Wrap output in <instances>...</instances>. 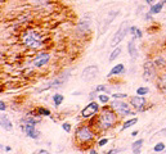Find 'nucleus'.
I'll use <instances>...</instances> for the list:
<instances>
[{"mask_svg":"<svg viewBox=\"0 0 166 154\" xmlns=\"http://www.w3.org/2000/svg\"><path fill=\"white\" fill-rule=\"evenodd\" d=\"M116 122H117V113L111 107L110 108L104 107L103 109H100L99 116L97 118V127L100 131L110 130L116 125Z\"/></svg>","mask_w":166,"mask_h":154,"instance_id":"nucleus-1","label":"nucleus"},{"mask_svg":"<svg viewBox=\"0 0 166 154\" xmlns=\"http://www.w3.org/2000/svg\"><path fill=\"white\" fill-rule=\"evenodd\" d=\"M21 38L22 42L30 49H41L44 46V38L35 30H26Z\"/></svg>","mask_w":166,"mask_h":154,"instance_id":"nucleus-2","label":"nucleus"},{"mask_svg":"<svg viewBox=\"0 0 166 154\" xmlns=\"http://www.w3.org/2000/svg\"><path fill=\"white\" fill-rule=\"evenodd\" d=\"M110 107L117 113V116H121V117H127V116L134 114V112L129 107V104L124 100H121V99H113V102L111 103Z\"/></svg>","mask_w":166,"mask_h":154,"instance_id":"nucleus-3","label":"nucleus"},{"mask_svg":"<svg viewBox=\"0 0 166 154\" xmlns=\"http://www.w3.org/2000/svg\"><path fill=\"white\" fill-rule=\"evenodd\" d=\"M75 137L79 142L81 144H88V142L93 141L94 139V132L90 130L89 126H80V127L75 131Z\"/></svg>","mask_w":166,"mask_h":154,"instance_id":"nucleus-4","label":"nucleus"},{"mask_svg":"<svg viewBox=\"0 0 166 154\" xmlns=\"http://www.w3.org/2000/svg\"><path fill=\"white\" fill-rule=\"evenodd\" d=\"M127 32H130V27H127V23H126V22H124V23H121V26L119 27V30L116 31V34L113 35V37H112L111 46L115 49L125 38V36L127 35Z\"/></svg>","mask_w":166,"mask_h":154,"instance_id":"nucleus-5","label":"nucleus"},{"mask_svg":"<svg viewBox=\"0 0 166 154\" xmlns=\"http://www.w3.org/2000/svg\"><path fill=\"white\" fill-rule=\"evenodd\" d=\"M100 112V107H99V104L97 103V102H90L86 107H85L83 111H81V113H80V116H81L83 118H90V117H94L97 113H99Z\"/></svg>","mask_w":166,"mask_h":154,"instance_id":"nucleus-6","label":"nucleus"},{"mask_svg":"<svg viewBox=\"0 0 166 154\" xmlns=\"http://www.w3.org/2000/svg\"><path fill=\"white\" fill-rule=\"evenodd\" d=\"M99 73V68L97 65H88V67H85L81 72V80L83 81H93L94 79H97V76Z\"/></svg>","mask_w":166,"mask_h":154,"instance_id":"nucleus-7","label":"nucleus"},{"mask_svg":"<svg viewBox=\"0 0 166 154\" xmlns=\"http://www.w3.org/2000/svg\"><path fill=\"white\" fill-rule=\"evenodd\" d=\"M156 64L154 62H151V60H148V62L144 63V72H143V79L146 81H152L154 77H156Z\"/></svg>","mask_w":166,"mask_h":154,"instance_id":"nucleus-8","label":"nucleus"},{"mask_svg":"<svg viewBox=\"0 0 166 154\" xmlns=\"http://www.w3.org/2000/svg\"><path fill=\"white\" fill-rule=\"evenodd\" d=\"M90 25H92V17H90L89 14H86V15H84V17L79 21L76 28H77V31L81 32V34H85L86 31H89Z\"/></svg>","mask_w":166,"mask_h":154,"instance_id":"nucleus-9","label":"nucleus"},{"mask_svg":"<svg viewBox=\"0 0 166 154\" xmlns=\"http://www.w3.org/2000/svg\"><path fill=\"white\" fill-rule=\"evenodd\" d=\"M21 129H22V132H25L31 139H39L40 137V131L35 127V125H23Z\"/></svg>","mask_w":166,"mask_h":154,"instance_id":"nucleus-10","label":"nucleus"},{"mask_svg":"<svg viewBox=\"0 0 166 154\" xmlns=\"http://www.w3.org/2000/svg\"><path fill=\"white\" fill-rule=\"evenodd\" d=\"M49 60H50L49 54L48 53H40V54H37V55L35 57V59H34V67H37V68L44 67V65L48 64Z\"/></svg>","mask_w":166,"mask_h":154,"instance_id":"nucleus-11","label":"nucleus"},{"mask_svg":"<svg viewBox=\"0 0 166 154\" xmlns=\"http://www.w3.org/2000/svg\"><path fill=\"white\" fill-rule=\"evenodd\" d=\"M63 82H65V80L63 79H61V77H56L54 80H52V81H49V82H46V84H44L41 87H39L36 91L37 92H41V91H45V90H49V89H52V87H56V86H61Z\"/></svg>","mask_w":166,"mask_h":154,"instance_id":"nucleus-12","label":"nucleus"},{"mask_svg":"<svg viewBox=\"0 0 166 154\" xmlns=\"http://www.w3.org/2000/svg\"><path fill=\"white\" fill-rule=\"evenodd\" d=\"M146 103H147V99L143 98L142 95H135V96L130 98V100H129V104L135 109H142L146 105Z\"/></svg>","mask_w":166,"mask_h":154,"instance_id":"nucleus-13","label":"nucleus"},{"mask_svg":"<svg viewBox=\"0 0 166 154\" xmlns=\"http://www.w3.org/2000/svg\"><path fill=\"white\" fill-rule=\"evenodd\" d=\"M120 12L119 10H111V12H108V14L106 15V19L103 22V25H102V30H100V34H103V32L108 28L110 25L112 23V21H113L116 17H117V14H119Z\"/></svg>","mask_w":166,"mask_h":154,"instance_id":"nucleus-14","label":"nucleus"},{"mask_svg":"<svg viewBox=\"0 0 166 154\" xmlns=\"http://www.w3.org/2000/svg\"><path fill=\"white\" fill-rule=\"evenodd\" d=\"M124 73H126V68H125V65L122 64V63H119V64H116V65H113V67L111 68L110 73L107 75V77L119 76V75H124Z\"/></svg>","mask_w":166,"mask_h":154,"instance_id":"nucleus-15","label":"nucleus"},{"mask_svg":"<svg viewBox=\"0 0 166 154\" xmlns=\"http://www.w3.org/2000/svg\"><path fill=\"white\" fill-rule=\"evenodd\" d=\"M127 53H129V55L133 59H137L139 55V52H138V48H137V44H135V40H134V38L127 42Z\"/></svg>","mask_w":166,"mask_h":154,"instance_id":"nucleus-16","label":"nucleus"},{"mask_svg":"<svg viewBox=\"0 0 166 154\" xmlns=\"http://www.w3.org/2000/svg\"><path fill=\"white\" fill-rule=\"evenodd\" d=\"M164 5H165V4L161 2V0H160V2H157V3H154V4H152L151 8H149V13H151V14H158V13L162 10Z\"/></svg>","mask_w":166,"mask_h":154,"instance_id":"nucleus-17","label":"nucleus"},{"mask_svg":"<svg viewBox=\"0 0 166 154\" xmlns=\"http://www.w3.org/2000/svg\"><path fill=\"white\" fill-rule=\"evenodd\" d=\"M2 127L5 131H10L13 129V123L10 122V119L7 117V116H3V117H2Z\"/></svg>","mask_w":166,"mask_h":154,"instance_id":"nucleus-18","label":"nucleus"},{"mask_svg":"<svg viewBox=\"0 0 166 154\" xmlns=\"http://www.w3.org/2000/svg\"><path fill=\"white\" fill-rule=\"evenodd\" d=\"M52 100H53V103H54V107L58 108L63 102H65V96H63L62 94H54L52 96Z\"/></svg>","mask_w":166,"mask_h":154,"instance_id":"nucleus-19","label":"nucleus"},{"mask_svg":"<svg viewBox=\"0 0 166 154\" xmlns=\"http://www.w3.org/2000/svg\"><path fill=\"white\" fill-rule=\"evenodd\" d=\"M130 34H131L134 37H137V38H142V36H143L142 31L139 30L138 27H135V26H131V27H130Z\"/></svg>","mask_w":166,"mask_h":154,"instance_id":"nucleus-20","label":"nucleus"},{"mask_svg":"<svg viewBox=\"0 0 166 154\" xmlns=\"http://www.w3.org/2000/svg\"><path fill=\"white\" fill-rule=\"evenodd\" d=\"M165 148H166L165 142L160 141V142H157V144L153 146V152H154V153H164V152H165Z\"/></svg>","mask_w":166,"mask_h":154,"instance_id":"nucleus-21","label":"nucleus"},{"mask_svg":"<svg viewBox=\"0 0 166 154\" xmlns=\"http://www.w3.org/2000/svg\"><path fill=\"white\" fill-rule=\"evenodd\" d=\"M158 86H160V89H161V91L166 94V73L160 77V80H158Z\"/></svg>","mask_w":166,"mask_h":154,"instance_id":"nucleus-22","label":"nucleus"},{"mask_svg":"<svg viewBox=\"0 0 166 154\" xmlns=\"http://www.w3.org/2000/svg\"><path fill=\"white\" fill-rule=\"evenodd\" d=\"M121 54V48L120 46H117V48H115L113 49V52L111 53V55H110V62H113V60L116 59V58H119V55Z\"/></svg>","mask_w":166,"mask_h":154,"instance_id":"nucleus-23","label":"nucleus"},{"mask_svg":"<svg viewBox=\"0 0 166 154\" xmlns=\"http://www.w3.org/2000/svg\"><path fill=\"white\" fill-rule=\"evenodd\" d=\"M138 122V118H130V119H126L125 122H124V125H122V129L121 130H126V129H129V127H131L133 125H135Z\"/></svg>","mask_w":166,"mask_h":154,"instance_id":"nucleus-24","label":"nucleus"},{"mask_svg":"<svg viewBox=\"0 0 166 154\" xmlns=\"http://www.w3.org/2000/svg\"><path fill=\"white\" fill-rule=\"evenodd\" d=\"M98 100H99V103H102V104H107L110 102V96H108V94H99L98 95Z\"/></svg>","mask_w":166,"mask_h":154,"instance_id":"nucleus-25","label":"nucleus"},{"mask_svg":"<svg viewBox=\"0 0 166 154\" xmlns=\"http://www.w3.org/2000/svg\"><path fill=\"white\" fill-rule=\"evenodd\" d=\"M40 122V119H34V118H25V119H22V123L23 125H37Z\"/></svg>","mask_w":166,"mask_h":154,"instance_id":"nucleus-26","label":"nucleus"},{"mask_svg":"<svg viewBox=\"0 0 166 154\" xmlns=\"http://www.w3.org/2000/svg\"><path fill=\"white\" fill-rule=\"evenodd\" d=\"M149 92V89L148 87H138L137 89V95H142V96H144V95H147Z\"/></svg>","mask_w":166,"mask_h":154,"instance_id":"nucleus-27","label":"nucleus"},{"mask_svg":"<svg viewBox=\"0 0 166 154\" xmlns=\"http://www.w3.org/2000/svg\"><path fill=\"white\" fill-rule=\"evenodd\" d=\"M37 113L40 116H50V111L46 108H42V107H39L37 108Z\"/></svg>","mask_w":166,"mask_h":154,"instance_id":"nucleus-28","label":"nucleus"},{"mask_svg":"<svg viewBox=\"0 0 166 154\" xmlns=\"http://www.w3.org/2000/svg\"><path fill=\"white\" fill-rule=\"evenodd\" d=\"M94 90L97 91V92H106V94H107V92H110V90L107 89V86H106V85H98Z\"/></svg>","mask_w":166,"mask_h":154,"instance_id":"nucleus-29","label":"nucleus"},{"mask_svg":"<svg viewBox=\"0 0 166 154\" xmlns=\"http://www.w3.org/2000/svg\"><path fill=\"white\" fill-rule=\"evenodd\" d=\"M143 139H138V140H135V141H134L133 142V144H131V148H133V149H134V148H141L142 145H143Z\"/></svg>","mask_w":166,"mask_h":154,"instance_id":"nucleus-30","label":"nucleus"},{"mask_svg":"<svg viewBox=\"0 0 166 154\" xmlns=\"http://www.w3.org/2000/svg\"><path fill=\"white\" fill-rule=\"evenodd\" d=\"M110 142V139H107V137H102V139H99L98 140V146H104L106 144H108Z\"/></svg>","mask_w":166,"mask_h":154,"instance_id":"nucleus-31","label":"nucleus"},{"mask_svg":"<svg viewBox=\"0 0 166 154\" xmlns=\"http://www.w3.org/2000/svg\"><path fill=\"white\" fill-rule=\"evenodd\" d=\"M62 129L66 131V132H71V129H72V126H71V123L69 122H65L62 125Z\"/></svg>","mask_w":166,"mask_h":154,"instance_id":"nucleus-32","label":"nucleus"},{"mask_svg":"<svg viewBox=\"0 0 166 154\" xmlns=\"http://www.w3.org/2000/svg\"><path fill=\"white\" fill-rule=\"evenodd\" d=\"M112 98L113 99H124V98H127V95L122 94V92H115V94H112Z\"/></svg>","mask_w":166,"mask_h":154,"instance_id":"nucleus-33","label":"nucleus"},{"mask_svg":"<svg viewBox=\"0 0 166 154\" xmlns=\"http://www.w3.org/2000/svg\"><path fill=\"white\" fill-rule=\"evenodd\" d=\"M122 150H124V148H119V149H112V150L107 152V153H104V154H117V153H120V152H122Z\"/></svg>","mask_w":166,"mask_h":154,"instance_id":"nucleus-34","label":"nucleus"},{"mask_svg":"<svg viewBox=\"0 0 166 154\" xmlns=\"http://www.w3.org/2000/svg\"><path fill=\"white\" fill-rule=\"evenodd\" d=\"M0 111H2V112H5V111H7V104H5L3 100L0 102Z\"/></svg>","mask_w":166,"mask_h":154,"instance_id":"nucleus-35","label":"nucleus"},{"mask_svg":"<svg viewBox=\"0 0 166 154\" xmlns=\"http://www.w3.org/2000/svg\"><path fill=\"white\" fill-rule=\"evenodd\" d=\"M94 96H97V91H95V90H94L93 92H90V98H89V99H90V102H93V100H94Z\"/></svg>","mask_w":166,"mask_h":154,"instance_id":"nucleus-36","label":"nucleus"},{"mask_svg":"<svg viewBox=\"0 0 166 154\" xmlns=\"http://www.w3.org/2000/svg\"><path fill=\"white\" fill-rule=\"evenodd\" d=\"M141 153H142L141 148H134V149H133V154H141Z\"/></svg>","mask_w":166,"mask_h":154,"instance_id":"nucleus-37","label":"nucleus"},{"mask_svg":"<svg viewBox=\"0 0 166 154\" xmlns=\"http://www.w3.org/2000/svg\"><path fill=\"white\" fill-rule=\"evenodd\" d=\"M146 2H147V4H148V5H152V4L156 3L157 0H146Z\"/></svg>","mask_w":166,"mask_h":154,"instance_id":"nucleus-38","label":"nucleus"},{"mask_svg":"<svg viewBox=\"0 0 166 154\" xmlns=\"http://www.w3.org/2000/svg\"><path fill=\"white\" fill-rule=\"evenodd\" d=\"M89 154H99L97 150H95V149H90V152H89Z\"/></svg>","mask_w":166,"mask_h":154,"instance_id":"nucleus-39","label":"nucleus"},{"mask_svg":"<svg viewBox=\"0 0 166 154\" xmlns=\"http://www.w3.org/2000/svg\"><path fill=\"white\" fill-rule=\"evenodd\" d=\"M138 134H139V131H138V130H137V131H133V132H131V136H137Z\"/></svg>","mask_w":166,"mask_h":154,"instance_id":"nucleus-40","label":"nucleus"},{"mask_svg":"<svg viewBox=\"0 0 166 154\" xmlns=\"http://www.w3.org/2000/svg\"><path fill=\"white\" fill-rule=\"evenodd\" d=\"M39 154H49V152H48V150H40Z\"/></svg>","mask_w":166,"mask_h":154,"instance_id":"nucleus-41","label":"nucleus"},{"mask_svg":"<svg viewBox=\"0 0 166 154\" xmlns=\"http://www.w3.org/2000/svg\"><path fill=\"white\" fill-rule=\"evenodd\" d=\"M10 150H12V148L10 146H5V152H10Z\"/></svg>","mask_w":166,"mask_h":154,"instance_id":"nucleus-42","label":"nucleus"},{"mask_svg":"<svg viewBox=\"0 0 166 154\" xmlns=\"http://www.w3.org/2000/svg\"><path fill=\"white\" fill-rule=\"evenodd\" d=\"M160 134H164V135H166V129H164L162 131H161V132H160Z\"/></svg>","mask_w":166,"mask_h":154,"instance_id":"nucleus-43","label":"nucleus"},{"mask_svg":"<svg viewBox=\"0 0 166 154\" xmlns=\"http://www.w3.org/2000/svg\"><path fill=\"white\" fill-rule=\"evenodd\" d=\"M31 154H35V153H31Z\"/></svg>","mask_w":166,"mask_h":154,"instance_id":"nucleus-44","label":"nucleus"}]
</instances>
